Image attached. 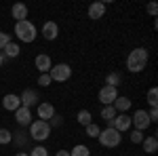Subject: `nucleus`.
Returning <instances> with one entry per match:
<instances>
[{
    "mask_svg": "<svg viewBox=\"0 0 158 156\" xmlns=\"http://www.w3.org/2000/svg\"><path fill=\"white\" fill-rule=\"evenodd\" d=\"M148 57H150V53H148L146 47L133 48V51L129 53V57H127V70L131 74L143 72V70H146V63H148Z\"/></svg>",
    "mask_w": 158,
    "mask_h": 156,
    "instance_id": "f257e3e1",
    "label": "nucleus"
},
{
    "mask_svg": "<svg viewBox=\"0 0 158 156\" xmlns=\"http://www.w3.org/2000/svg\"><path fill=\"white\" fill-rule=\"evenodd\" d=\"M15 36L19 38L21 42H34L38 36V30H36V25L32 23V21H17L15 23Z\"/></svg>",
    "mask_w": 158,
    "mask_h": 156,
    "instance_id": "f03ea898",
    "label": "nucleus"
},
{
    "mask_svg": "<svg viewBox=\"0 0 158 156\" xmlns=\"http://www.w3.org/2000/svg\"><path fill=\"white\" fill-rule=\"evenodd\" d=\"M51 129L49 122H44V120H32V124H30V137L34 139V141H47L51 137Z\"/></svg>",
    "mask_w": 158,
    "mask_h": 156,
    "instance_id": "7ed1b4c3",
    "label": "nucleus"
},
{
    "mask_svg": "<svg viewBox=\"0 0 158 156\" xmlns=\"http://www.w3.org/2000/svg\"><path fill=\"white\" fill-rule=\"evenodd\" d=\"M97 139H99V144L106 145V148H116V145H120V141H122V133H118L116 129L108 127V129H101Z\"/></svg>",
    "mask_w": 158,
    "mask_h": 156,
    "instance_id": "20e7f679",
    "label": "nucleus"
},
{
    "mask_svg": "<svg viewBox=\"0 0 158 156\" xmlns=\"http://www.w3.org/2000/svg\"><path fill=\"white\" fill-rule=\"evenodd\" d=\"M49 76H51L53 82H65L72 76V68H70V63H57V65L51 68Z\"/></svg>",
    "mask_w": 158,
    "mask_h": 156,
    "instance_id": "39448f33",
    "label": "nucleus"
},
{
    "mask_svg": "<svg viewBox=\"0 0 158 156\" xmlns=\"http://www.w3.org/2000/svg\"><path fill=\"white\" fill-rule=\"evenodd\" d=\"M150 124H152V122H150V118H148V112H146V110H135V114L131 116V127L143 133Z\"/></svg>",
    "mask_w": 158,
    "mask_h": 156,
    "instance_id": "423d86ee",
    "label": "nucleus"
},
{
    "mask_svg": "<svg viewBox=\"0 0 158 156\" xmlns=\"http://www.w3.org/2000/svg\"><path fill=\"white\" fill-rule=\"evenodd\" d=\"M99 101L103 103V106H112L114 101H116V97H118V89H114V86H108V84H103L101 89H99Z\"/></svg>",
    "mask_w": 158,
    "mask_h": 156,
    "instance_id": "0eeeda50",
    "label": "nucleus"
},
{
    "mask_svg": "<svg viewBox=\"0 0 158 156\" xmlns=\"http://www.w3.org/2000/svg\"><path fill=\"white\" fill-rule=\"evenodd\" d=\"M110 127L116 129L118 133L129 131V129H131V116H129V114H116V118L110 122Z\"/></svg>",
    "mask_w": 158,
    "mask_h": 156,
    "instance_id": "6e6552de",
    "label": "nucleus"
},
{
    "mask_svg": "<svg viewBox=\"0 0 158 156\" xmlns=\"http://www.w3.org/2000/svg\"><path fill=\"white\" fill-rule=\"evenodd\" d=\"M19 99H21V106L23 108H32V106H38L40 103V97H38V93L34 89H25L23 93L19 95Z\"/></svg>",
    "mask_w": 158,
    "mask_h": 156,
    "instance_id": "1a4fd4ad",
    "label": "nucleus"
},
{
    "mask_svg": "<svg viewBox=\"0 0 158 156\" xmlns=\"http://www.w3.org/2000/svg\"><path fill=\"white\" fill-rule=\"evenodd\" d=\"M36 110H38V120H44V122H49L55 114V106L49 103V101H40L36 106Z\"/></svg>",
    "mask_w": 158,
    "mask_h": 156,
    "instance_id": "9d476101",
    "label": "nucleus"
},
{
    "mask_svg": "<svg viewBox=\"0 0 158 156\" xmlns=\"http://www.w3.org/2000/svg\"><path fill=\"white\" fill-rule=\"evenodd\" d=\"M13 114H15V120H17L19 127H30L32 124V112H30V108H23L21 106L19 110H15Z\"/></svg>",
    "mask_w": 158,
    "mask_h": 156,
    "instance_id": "9b49d317",
    "label": "nucleus"
},
{
    "mask_svg": "<svg viewBox=\"0 0 158 156\" xmlns=\"http://www.w3.org/2000/svg\"><path fill=\"white\" fill-rule=\"evenodd\" d=\"M2 108L9 110V112H15V110L21 108V99L19 95H15V93H9V95L2 97Z\"/></svg>",
    "mask_w": 158,
    "mask_h": 156,
    "instance_id": "f8f14e48",
    "label": "nucleus"
},
{
    "mask_svg": "<svg viewBox=\"0 0 158 156\" xmlns=\"http://www.w3.org/2000/svg\"><path fill=\"white\" fill-rule=\"evenodd\" d=\"M34 63H36L38 70H40V74H49L51 68H53V61H51V57L47 55V53H40V55H36Z\"/></svg>",
    "mask_w": 158,
    "mask_h": 156,
    "instance_id": "ddd939ff",
    "label": "nucleus"
},
{
    "mask_svg": "<svg viewBox=\"0 0 158 156\" xmlns=\"http://www.w3.org/2000/svg\"><path fill=\"white\" fill-rule=\"evenodd\" d=\"M11 15L15 21H25L27 19V6H25L23 2H15L11 6Z\"/></svg>",
    "mask_w": 158,
    "mask_h": 156,
    "instance_id": "4468645a",
    "label": "nucleus"
},
{
    "mask_svg": "<svg viewBox=\"0 0 158 156\" xmlns=\"http://www.w3.org/2000/svg\"><path fill=\"white\" fill-rule=\"evenodd\" d=\"M59 34V25L55 23V21H47V23L42 25V36L44 40H55Z\"/></svg>",
    "mask_w": 158,
    "mask_h": 156,
    "instance_id": "2eb2a0df",
    "label": "nucleus"
},
{
    "mask_svg": "<svg viewBox=\"0 0 158 156\" xmlns=\"http://www.w3.org/2000/svg\"><path fill=\"white\" fill-rule=\"evenodd\" d=\"M106 15V2H93L89 6V17L91 19H101Z\"/></svg>",
    "mask_w": 158,
    "mask_h": 156,
    "instance_id": "dca6fc26",
    "label": "nucleus"
},
{
    "mask_svg": "<svg viewBox=\"0 0 158 156\" xmlns=\"http://www.w3.org/2000/svg\"><path fill=\"white\" fill-rule=\"evenodd\" d=\"M131 103H133V101H131L129 97H124V95H118V97H116V101H114L112 106H114V110H116L118 114H124L127 110L131 108Z\"/></svg>",
    "mask_w": 158,
    "mask_h": 156,
    "instance_id": "f3484780",
    "label": "nucleus"
},
{
    "mask_svg": "<svg viewBox=\"0 0 158 156\" xmlns=\"http://www.w3.org/2000/svg\"><path fill=\"white\" fill-rule=\"evenodd\" d=\"M141 145H143V152L146 154H154L158 150V139L156 135H150V137H143V141H141Z\"/></svg>",
    "mask_w": 158,
    "mask_h": 156,
    "instance_id": "a211bd4d",
    "label": "nucleus"
},
{
    "mask_svg": "<svg viewBox=\"0 0 158 156\" xmlns=\"http://www.w3.org/2000/svg\"><path fill=\"white\" fill-rule=\"evenodd\" d=\"M19 53H21V48L17 42H9L6 47L2 48V55L6 57V59H15V57H19Z\"/></svg>",
    "mask_w": 158,
    "mask_h": 156,
    "instance_id": "6ab92c4d",
    "label": "nucleus"
},
{
    "mask_svg": "<svg viewBox=\"0 0 158 156\" xmlns=\"http://www.w3.org/2000/svg\"><path fill=\"white\" fill-rule=\"evenodd\" d=\"M116 114H118V112L114 110V106H103V108H101V118L106 120L108 124H110L114 118H116Z\"/></svg>",
    "mask_w": 158,
    "mask_h": 156,
    "instance_id": "aec40b11",
    "label": "nucleus"
},
{
    "mask_svg": "<svg viewBox=\"0 0 158 156\" xmlns=\"http://www.w3.org/2000/svg\"><path fill=\"white\" fill-rule=\"evenodd\" d=\"M70 156H91V150H89V145L85 144H76L70 150Z\"/></svg>",
    "mask_w": 158,
    "mask_h": 156,
    "instance_id": "412c9836",
    "label": "nucleus"
},
{
    "mask_svg": "<svg viewBox=\"0 0 158 156\" xmlns=\"http://www.w3.org/2000/svg\"><path fill=\"white\" fill-rule=\"evenodd\" d=\"M76 120H78V124L86 127V124H91V122H93V116H91V112H89V110H80V112H78V116H76Z\"/></svg>",
    "mask_w": 158,
    "mask_h": 156,
    "instance_id": "4be33fe9",
    "label": "nucleus"
},
{
    "mask_svg": "<svg viewBox=\"0 0 158 156\" xmlns=\"http://www.w3.org/2000/svg\"><path fill=\"white\" fill-rule=\"evenodd\" d=\"M122 82V76L118 72H112V74H108L106 76V84L108 86H114V89H118V84Z\"/></svg>",
    "mask_w": 158,
    "mask_h": 156,
    "instance_id": "5701e85b",
    "label": "nucleus"
},
{
    "mask_svg": "<svg viewBox=\"0 0 158 156\" xmlns=\"http://www.w3.org/2000/svg\"><path fill=\"white\" fill-rule=\"evenodd\" d=\"M146 97H148V106H150V108H156V106H158V91L154 89V86L148 91Z\"/></svg>",
    "mask_w": 158,
    "mask_h": 156,
    "instance_id": "b1692460",
    "label": "nucleus"
},
{
    "mask_svg": "<svg viewBox=\"0 0 158 156\" xmlns=\"http://www.w3.org/2000/svg\"><path fill=\"white\" fill-rule=\"evenodd\" d=\"M85 133L89 135V137H93V139H95V137H99L101 129H99V127L95 124V122H91V124H86V127H85Z\"/></svg>",
    "mask_w": 158,
    "mask_h": 156,
    "instance_id": "393cba45",
    "label": "nucleus"
},
{
    "mask_svg": "<svg viewBox=\"0 0 158 156\" xmlns=\"http://www.w3.org/2000/svg\"><path fill=\"white\" fill-rule=\"evenodd\" d=\"M13 141V133L9 129H0V145H6Z\"/></svg>",
    "mask_w": 158,
    "mask_h": 156,
    "instance_id": "a878e982",
    "label": "nucleus"
},
{
    "mask_svg": "<svg viewBox=\"0 0 158 156\" xmlns=\"http://www.w3.org/2000/svg\"><path fill=\"white\" fill-rule=\"evenodd\" d=\"M13 141H15L17 145H25L27 144V133H23V131L13 133Z\"/></svg>",
    "mask_w": 158,
    "mask_h": 156,
    "instance_id": "bb28decb",
    "label": "nucleus"
},
{
    "mask_svg": "<svg viewBox=\"0 0 158 156\" xmlns=\"http://www.w3.org/2000/svg\"><path fill=\"white\" fill-rule=\"evenodd\" d=\"M61 124H63V116L55 112V114H53V118L49 120V127H51V129H55V127H61Z\"/></svg>",
    "mask_w": 158,
    "mask_h": 156,
    "instance_id": "cd10ccee",
    "label": "nucleus"
},
{
    "mask_svg": "<svg viewBox=\"0 0 158 156\" xmlns=\"http://www.w3.org/2000/svg\"><path fill=\"white\" fill-rule=\"evenodd\" d=\"M129 135H131V141H133V144H141V141H143V137H146L143 133L137 131V129H133V131L129 133Z\"/></svg>",
    "mask_w": 158,
    "mask_h": 156,
    "instance_id": "c85d7f7f",
    "label": "nucleus"
},
{
    "mask_svg": "<svg viewBox=\"0 0 158 156\" xmlns=\"http://www.w3.org/2000/svg\"><path fill=\"white\" fill-rule=\"evenodd\" d=\"M30 156H49V150L44 145H36V148H32Z\"/></svg>",
    "mask_w": 158,
    "mask_h": 156,
    "instance_id": "c756f323",
    "label": "nucleus"
},
{
    "mask_svg": "<svg viewBox=\"0 0 158 156\" xmlns=\"http://www.w3.org/2000/svg\"><path fill=\"white\" fill-rule=\"evenodd\" d=\"M11 42V34H6V32H0V51L6 47Z\"/></svg>",
    "mask_w": 158,
    "mask_h": 156,
    "instance_id": "7c9ffc66",
    "label": "nucleus"
},
{
    "mask_svg": "<svg viewBox=\"0 0 158 156\" xmlns=\"http://www.w3.org/2000/svg\"><path fill=\"white\" fill-rule=\"evenodd\" d=\"M51 82H53V80H51L49 74H40V76H38V84H40V86H49Z\"/></svg>",
    "mask_w": 158,
    "mask_h": 156,
    "instance_id": "2f4dec72",
    "label": "nucleus"
},
{
    "mask_svg": "<svg viewBox=\"0 0 158 156\" xmlns=\"http://www.w3.org/2000/svg\"><path fill=\"white\" fill-rule=\"evenodd\" d=\"M146 11H148V15H150V17H156V13H158V4H156V2H150V4L146 6Z\"/></svg>",
    "mask_w": 158,
    "mask_h": 156,
    "instance_id": "473e14b6",
    "label": "nucleus"
},
{
    "mask_svg": "<svg viewBox=\"0 0 158 156\" xmlns=\"http://www.w3.org/2000/svg\"><path fill=\"white\" fill-rule=\"evenodd\" d=\"M148 118H150V122H156V120H158V110H156V108H150V112H148Z\"/></svg>",
    "mask_w": 158,
    "mask_h": 156,
    "instance_id": "72a5a7b5",
    "label": "nucleus"
},
{
    "mask_svg": "<svg viewBox=\"0 0 158 156\" xmlns=\"http://www.w3.org/2000/svg\"><path fill=\"white\" fill-rule=\"evenodd\" d=\"M55 156H70V150H59Z\"/></svg>",
    "mask_w": 158,
    "mask_h": 156,
    "instance_id": "f704fd0d",
    "label": "nucleus"
},
{
    "mask_svg": "<svg viewBox=\"0 0 158 156\" xmlns=\"http://www.w3.org/2000/svg\"><path fill=\"white\" fill-rule=\"evenodd\" d=\"M4 61H6V57H4V55H2V53H0V65H2V63H4Z\"/></svg>",
    "mask_w": 158,
    "mask_h": 156,
    "instance_id": "c9c22d12",
    "label": "nucleus"
},
{
    "mask_svg": "<svg viewBox=\"0 0 158 156\" xmlns=\"http://www.w3.org/2000/svg\"><path fill=\"white\" fill-rule=\"evenodd\" d=\"M15 156H30V154H27V152H17Z\"/></svg>",
    "mask_w": 158,
    "mask_h": 156,
    "instance_id": "e433bc0d",
    "label": "nucleus"
}]
</instances>
